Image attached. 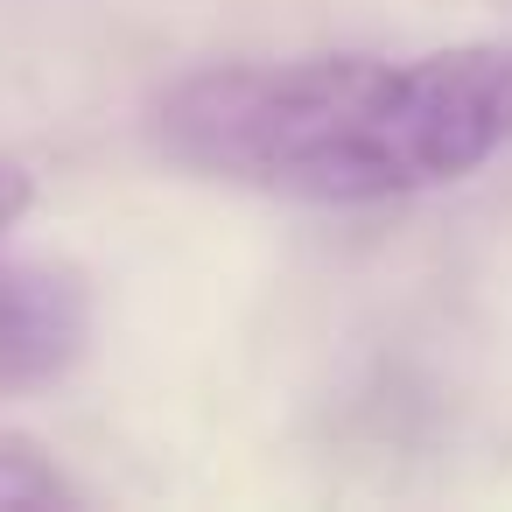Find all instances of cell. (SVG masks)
I'll return each instance as SVG.
<instances>
[{"instance_id":"2","label":"cell","mask_w":512,"mask_h":512,"mask_svg":"<svg viewBox=\"0 0 512 512\" xmlns=\"http://www.w3.org/2000/svg\"><path fill=\"white\" fill-rule=\"evenodd\" d=\"M92 351V288L50 260H0V393L57 386Z\"/></svg>"},{"instance_id":"1","label":"cell","mask_w":512,"mask_h":512,"mask_svg":"<svg viewBox=\"0 0 512 512\" xmlns=\"http://www.w3.org/2000/svg\"><path fill=\"white\" fill-rule=\"evenodd\" d=\"M155 141L190 176L295 204L449 190L512 148V43L211 64L162 92Z\"/></svg>"},{"instance_id":"4","label":"cell","mask_w":512,"mask_h":512,"mask_svg":"<svg viewBox=\"0 0 512 512\" xmlns=\"http://www.w3.org/2000/svg\"><path fill=\"white\" fill-rule=\"evenodd\" d=\"M29 204H36V183H29V169L0 155V239H8V232L22 225V211H29Z\"/></svg>"},{"instance_id":"3","label":"cell","mask_w":512,"mask_h":512,"mask_svg":"<svg viewBox=\"0 0 512 512\" xmlns=\"http://www.w3.org/2000/svg\"><path fill=\"white\" fill-rule=\"evenodd\" d=\"M50 505H78L64 463L22 435H0V512H50Z\"/></svg>"}]
</instances>
